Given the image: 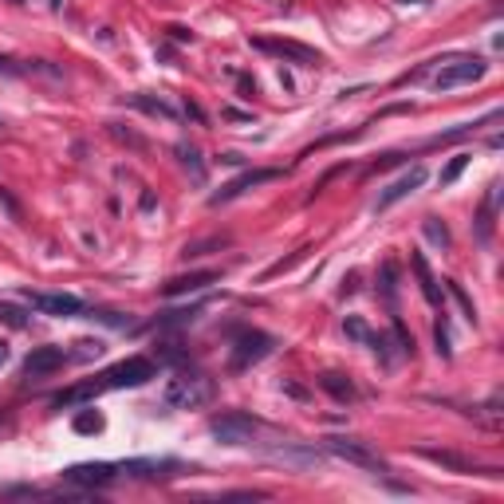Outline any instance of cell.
<instances>
[{"mask_svg": "<svg viewBox=\"0 0 504 504\" xmlns=\"http://www.w3.org/2000/svg\"><path fill=\"white\" fill-rule=\"evenodd\" d=\"M394 339H398V355H414V335L406 331V323L394 315Z\"/></svg>", "mask_w": 504, "mask_h": 504, "instance_id": "4dcf8cb0", "label": "cell"}, {"mask_svg": "<svg viewBox=\"0 0 504 504\" xmlns=\"http://www.w3.org/2000/svg\"><path fill=\"white\" fill-rule=\"evenodd\" d=\"M445 288H449V295H453L457 304H461V311H465V320H469V323H477V308H473V299L465 295V288H461L457 280H445Z\"/></svg>", "mask_w": 504, "mask_h": 504, "instance_id": "83f0119b", "label": "cell"}, {"mask_svg": "<svg viewBox=\"0 0 504 504\" xmlns=\"http://www.w3.org/2000/svg\"><path fill=\"white\" fill-rule=\"evenodd\" d=\"M280 177V170H245L241 177H233L229 185H221L217 193L209 197V205H221V201H233V197H241L245 189H252V185H264V182H276Z\"/></svg>", "mask_w": 504, "mask_h": 504, "instance_id": "4fadbf2b", "label": "cell"}, {"mask_svg": "<svg viewBox=\"0 0 504 504\" xmlns=\"http://www.w3.org/2000/svg\"><path fill=\"white\" fill-rule=\"evenodd\" d=\"M98 394H103V382L91 379V382H79V386H71V390L55 394L51 402H55V406H75V402H87V398H98Z\"/></svg>", "mask_w": 504, "mask_h": 504, "instance_id": "ffe728a7", "label": "cell"}, {"mask_svg": "<svg viewBox=\"0 0 504 504\" xmlns=\"http://www.w3.org/2000/svg\"><path fill=\"white\" fill-rule=\"evenodd\" d=\"M24 299L40 315H55V320H71V315H83L87 304L71 292H24Z\"/></svg>", "mask_w": 504, "mask_h": 504, "instance_id": "ba28073f", "label": "cell"}, {"mask_svg": "<svg viewBox=\"0 0 504 504\" xmlns=\"http://www.w3.org/2000/svg\"><path fill=\"white\" fill-rule=\"evenodd\" d=\"M213 394H217V386H213L209 374L185 370V374L170 379V386H166V394H162V402L173 406V410H197V406H205V402H213Z\"/></svg>", "mask_w": 504, "mask_h": 504, "instance_id": "6da1fadb", "label": "cell"}, {"mask_svg": "<svg viewBox=\"0 0 504 504\" xmlns=\"http://www.w3.org/2000/svg\"><path fill=\"white\" fill-rule=\"evenodd\" d=\"M229 245V236H209V241H197V245H185L182 248V257H205V252H213V248H225Z\"/></svg>", "mask_w": 504, "mask_h": 504, "instance_id": "4316f807", "label": "cell"}, {"mask_svg": "<svg viewBox=\"0 0 504 504\" xmlns=\"http://www.w3.org/2000/svg\"><path fill=\"white\" fill-rule=\"evenodd\" d=\"M166 32H170V36L177 40V44H185V40H193V32H189V28H182V24H173V28H166Z\"/></svg>", "mask_w": 504, "mask_h": 504, "instance_id": "f35d334b", "label": "cell"}, {"mask_svg": "<svg viewBox=\"0 0 504 504\" xmlns=\"http://www.w3.org/2000/svg\"><path fill=\"white\" fill-rule=\"evenodd\" d=\"M182 358H185V351H182V347H177V343H166V347H158V355H154V363L162 367V363H182Z\"/></svg>", "mask_w": 504, "mask_h": 504, "instance_id": "e575fe53", "label": "cell"}, {"mask_svg": "<svg viewBox=\"0 0 504 504\" xmlns=\"http://www.w3.org/2000/svg\"><path fill=\"white\" fill-rule=\"evenodd\" d=\"M236 83H241V95H245V98H252V95H257V83H252L248 75H236Z\"/></svg>", "mask_w": 504, "mask_h": 504, "instance_id": "74e56055", "label": "cell"}, {"mask_svg": "<svg viewBox=\"0 0 504 504\" xmlns=\"http://www.w3.org/2000/svg\"><path fill=\"white\" fill-rule=\"evenodd\" d=\"M402 4H422V0H402Z\"/></svg>", "mask_w": 504, "mask_h": 504, "instance_id": "bcb514c9", "label": "cell"}, {"mask_svg": "<svg viewBox=\"0 0 504 504\" xmlns=\"http://www.w3.org/2000/svg\"><path fill=\"white\" fill-rule=\"evenodd\" d=\"M0 323H8L12 331H24V327H28V311H24V308H16V304H4V299H0Z\"/></svg>", "mask_w": 504, "mask_h": 504, "instance_id": "484cf974", "label": "cell"}, {"mask_svg": "<svg viewBox=\"0 0 504 504\" xmlns=\"http://www.w3.org/2000/svg\"><path fill=\"white\" fill-rule=\"evenodd\" d=\"M252 48L268 51V55H280V60H292V63H299V67H320V63H323L320 51L304 48V44H295V40H268V36H260V40H252Z\"/></svg>", "mask_w": 504, "mask_h": 504, "instance_id": "30bf717a", "label": "cell"}, {"mask_svg": "<svg viewBox=\"0 0 504 504\" xmlns=\"http://www.w3.org/2000/svg\"><path fill=\"white\" fill-rule=\"evenodd\" d=\"M221 162H225V166H245V158H241V154H221Z\"/></svg>", "mask_w": 504, "mask_h": 504, "instance_id": "7bdbcfd3", "label": "cell"}, {"mask_svg": "<svg viewBox=\"0 0 504 504\" xmlns=\"http://www.w3.org/2000/svg\"><path fill=\"white\" fill-rule=\"evenodd\" d=\"M426 185V166H414V170H406L398 182H390L386 189L379 193V201H374V213H386L394 205V201H402V197H410L414 189H422Z\"/></svg>", "mask_w": 504, "mask_h": 504, "instance_id": "7c38bea8", "label": "cell"}, {"mask_svg": "<svg viewBox=\"0 0 504 504\" xmlns=\"http://www.w3.org/2000/svg\"><path fill=\"white\" fill-rule=\"evenodd\" d=\"M0 201L8 205V213H12V217H20V205H16L12 197H8V189H4V185H0Z\"/></svg>", "mask_w": 504, "mask_h": 504, "instance_id": "ab89813d", "label": "cell"}, {"mask_svg": "<svg viewBox=\"0 0 504 504\" xmlns=\"http://www.w3.org/2000/svg\"><path fill=\"white\" fill-rule=\"evenodd\" d=\"M480 75H485V60H480V55H457V60H445V67H442V75L433 79V87H437V91H449V87H457V83H473Z\"/></svg>", "mask_w": 504, "mask_h": 504, "instance_id": "8fae6325", "label": "cell"}, {"mask_svg": "<svg viewBox=\"0 0 504 504\" xmlns=\"http://www.w3.org/2000/svg\"><path fill=\"white\" fill-rule=\"evenodd\" d=\"M264 453H268V461L288 465V469H320L323 457H327L323 449H315L308 442H280V445H268Z\"/></svg>", "mask_w": 504, "mask_h": 504, "instance_id": "52a82bcc", "label": "cell"}, {"mask_svg": "<svg viewBox=\"0 0 504 504\" xmlns=\"http://www.w3.org/2000/svg\"><path fill=\"white\" fill-rule=\"evenodd\" d=\"M123 477H138V480H170L182 473V461L173 457H130V461H119Z\"/></svg>", "mask_w": 504, "mask_h": 504, "instance_id": "9c48e42d", "label": "cell"}, {"mask_svg": "<svg viewBox=\"0 0 504 504\" xmlns=\"http://www.w3.org/2000/svg\"><path fill=\"white\" fill-rule=\"evenodd\" d=\"M343 331H347V339H355V343H367V339H370V327H367V320H363V315H347V320H343Z\"/></svg>", "mask_w": 504, "mask_h": 504, "instance_id": "f1b7e54d", "label": "cell"}, {"mask_svg": "<svg viewBox=\"0 0 504 504\" xmlns=\"http://www.w3.org/2000/svg\"><path fill=\"white\" fill-rule=\"evenodd\" d=\"M123 477L119 461H87V465H71L63 469V480L67 485H79V489H107L111 480Z\"/></svg>", "mask_w": 504, "mask_h": 504, "instance_id": "8992f818", "label": "cell"}, {"mask_svg": "<svg viewBox=\"0 0 504 504\" xmlns=\"http://www.w3.org/2000/svg\"><path fill=\"white\" fill-rule=\"evenodd\" d=\"M433 339H437V355L442 358H453V347H449V327H445V315L433 323Z\"/></svg>", "mask_w": 504, "mask_h": 504, "instance_id": "1f68e13d", "label": "cell"}, {"mask_svg": "<svg viewBox=\"0 0 504 504\" xmlns=\"http://www.w3.org/2000/svg\"><path fill=\"white\" fill-rule=\"evenodd\" d=\"M60 4H63V0H51V8H60Z\"/></svg>", "mask_w": 504, "mask_h": 504, "instance_id": "f6af8a7d", "label": "cell"}, {"mask_svg": "<svg viewBox=\"0 0 504 504\" xmlns=\"http://www.w3.org/2000/svg\"><path fill=\"white\" fill-rule=\"evenodd\" d=\"M465 166H469V154H457V158L442 170V185H453L457 177H461V170H465Z\"/></svg>", "mask_w": 504, "mask_h": 504, "instance_id": "836d02e7", "label": "cell"}, {"mask_svg": "<svg viewBox=\"0 0 504 504\" xmlns=\"http://www.w3.org/2000/svg\"><path fill=\"white\" fill-rule=\"evenodd\" d=\"M496 205H501V185L492 182L489 185V193H485V205H480V213H477V236L480 241H492V217H496Z\"/></svg>", "mask_w": 504, "mask_h": 504, "instance_id": "ac0fdd59", "label": "cell"}, {"mask_svg": "<svg viewBox=\"0 0 504 504\" xmlns=\"http://www.w3.org/2000/svg\"><path fill=\"white\" fill-rule=\"evenodd\" d=\"M0 496H44V492L32 485H12V489H0Z\"/></svg>", "mask_w": 504, "mask_h": 504, "instance_id": "8d00e7d4", "label": "cell"}, {"mask_svg": "<svg viewBox=\"0 0 504 504\" xmlns=\"http://www.w3.org/2000/svg\"><path fill=\"white\" fill-rule=\"evenodd\" d=\"M323 453L339 457V461H351V465H363V469H379L386 473V461H382L367 442H358V437H323Z\"/></svg>", "mask_w": 504, "mask_h": 504, "instance_id": "277c9868", "label": "cell"}, {"mask_svg": "<svg viewBox=\"0 0 504 504\" xmlns=\"http://www.w3.org/2000/svg\"><path fill=\"white\" fill-rule=\"evenodd\" d=\"M272 347H276V339H272L268 331H241L233 343V358H229V370H248L252 363H260V358L272 355Z\"/></svg>", "mask_w": 504, "mask_h": 504, "instance_id": "5b68a950", "label": "cell"}, {"mask_svg": "<svg viewBox=\"0 0 504 504\" xmlns=\"http://www.w3.org/2000/svg\"><path fill=\"white\" fill-rule=\"evenodd\" d=\"M257 430H260V422L252 414H245V410H225V414L209 418V433L221 445H248L257 437Z\"/></svg>", "mask_w": 504, "mask_h": 504, "instance_id": "3957f363", "label": "cell"}, {"mask_svg": "<svg viewBox=\"0 0 504 504\" xmlns=\"http://www.w3.org/2000/svg\"><path fill=\"white\" fill-rule=\"evenodd\" d=\"M379 292L386 304H394L398 299V264L394 260H382V268H379Z\"/></svg>", "mask_w": 504, "mask_h": 504, "instance_id": "603a6c76", "label": "cell"}, {"mask_svg": "<svg viewBox=\"0 0 504 504\" xmlns=\"http://www.w3.org/2000/svg\"><path fill=\"white\" fill-rule=\"evenodd\" d=\"M197 315H201L197 304H193V308H182V311H162L158 320H154V327H158V331H177V327H189Z\"/></svg>", "mask_w": 504, "mask_h": 504, "instance_id": "44dd1931", "label": "cell"}, {"mask_svg": "<svg viewBox=\"0 0 504 504\" xmlns=\"http://www.w3.org/2000/svg\"><path fill=\"white\" fill-rule=\"evenodd\" d=\"M284 390L292 394V398H308V390H304V386H295V382H284Z\"/></svg>", "mask_w": 504, "mask_h": 504, "instance_id": "b9f144b4", "label": "cell"}, {"mask_svg": "<svg viewBox=\"0 0 504 504\" xmlns=\"http://www.w3.org/2000/svg\"><path fill=\"white\" fill-rule=\"evenodd\" d=\"M221 280V272H213V268H205V272H189V276H173V280H166L162 284V295H189V292H201V288H209V284H217Z\"/></svg>", "mask_w": 504, "mask_h": 504, "instance_id": "9a60e30c", "label": "cell"}, {"mask_svg": "<svg viewBox=\"0 0 504 504\" xmlns=\"http://www.w3.org/2000/svg\"><path fill=\"white\" fill-rule=\"evenodd\" d=\"M154 374H158V363L146 355H134L126 363H114L111 370H103L98 382H103V390H126V386H146Z\"/></svg>", "mask_w": 504, "mask_h": 504, "instance_id": "7a4b0ae2", "label": "cell"}, {"mask_svg": "<svg viewBox=\"0 0 504 504\" xmlns=\"http://www.w3.org/2000/svg\"><path fill=\"white\" fill-rule=\"evenodd\" d=\"M0 71H4V75H20L24 67H16L12 60H4V55H0Z\"/></svg>", "mask_w": 504, "mask_h": 504, "instance_id": "60d3db41", "label": "cell"}, {"mask_svg": "<svg viewBox=\"0 0 504 504\" xmlns=\"http://www.w3.org/2000/svg\"><path fill=\"white\" fill-rule=\"evenodd\" d=\"M422 233H426V241H430V245L442 248V252L453 245V236H449V225L437 221V217H426V221H422Z\"/></svg>", "mask_w": 504, "mask_h": 504, "instance_id": "cb8c5ba5", "label": "cell"}, {"mask_svg": "<svg viewBox=\"0 0 504 504\" xmlns=\"http://www.w3.org/2000/svg\"><path fill=\"white\" fill-rule=\"evenodd\" d=\"M410 268H414V276H418V284H422L426 304H430V308H442V288H437V280H433V272H430V264H426V257H422V252H414V257H410Z\"/></svg>", "mask_w": 504, "mask_h": 504, "instance_id": "2e32d148", "label": "cell"}, {"mask_svg": "<svg viewBox=\"0 0 504 504\" xmlns=\"http://www.w3.org/2000/svg\"><path fill=\"white\" fill-rule=\"evenodd\" d=\"M422 457H430V461H437V465H445V469H453V473H477V465H473L469 457L449 453V449H422Z\"/></svg>", "mask_w": 504, "mask_h": 504, "instance_id": "7402d4cb", "label": "cell"}, {"mask_svg": "<svg viewBox=\"0 0 504 504\" xmlns=\"http://www.w3.org/2000/svg\"><path fill=\"white\" fill-rule=\"evenodd\" d=\"M63 363H67V351H63V347H36V351L24 358V379H44V374H55Z\"/></svg>", "mask_w": 504, "mask_h": 504, "instance_id": "5bb4252c", "label": "cell"}, {"mask_svg": "<svg viewBox=\"0 0 504 504\" xmlns=\"http://www.w3.org/2000/svg\"><path fill=\"white\" fill-rule=\"evenodd\" d=\"M87 320H98V323H107V327H130V315H123V311H87Z\"/></svg>", "mask_w": 504, "mask_h": 504, "instance_id": "f546056e", "label": "cell"}, {"mask_svg": "<svg viewBox=\"0 0 504 504\" xmlns=\"http://www.w3.org/2000/svg\"><path fill=\"white\" fill-rule=\"evenodd\" d=\"M320 386L331 394L335 402H355V398H358L355 382L347 379V374H339V370H327V374H320Z\"/></svg>", "mask_w": 504, "mask_h": 504, "instance_id": "d6986e66", "label": "cell"}, {"mask_svg": "<svg viewBox=\"0 0 504 504\" xmlns=\"http://www.w3.org/2000/svg\"><path fill=\"white\" fill-rule=\"evenodd\" d=\"M177 158H182V166L189 173H193V182H205V162H201V154H197V146H177Z\"/></svg>", "mask_w": 504, "mask_h": 504, "instance_id": "d4e9b609", "label": "cell"}, {"mask_svg": "<svg viewBox=\"0 0 504 504\" xmlns=\"http://www.w3.org/2000/svg\"><path fill=\"white\" fill-rule=\"evenodd\" d=\"M8 355H12V351H8V343H4V339H0V367L8 363Z\"/></svg>", "mask_w": 504, "mask_h": 504, "instance_id": "ee69618b", "label": "cell"}, {"mask_svg": "<svg viewBox=\"0 0 504 504\" xmlns=\"http://www.w3.org/2000/svg\"><path fill=\"white\" fill-rule=\"evenodd\" d=\"M98 430H103V418H98L95 410H83L75 418V433H98Z\"/></svg>", "mask_w": 504, "mask_h": 504, "instance_id": "d6a6232c", "label": "cell"}, {"mask_svg": "<svg viewBox=\"0 0 504 504\" xmlns=\"http://www.w3.org/2000/svg\"><path fill=\"white\" fill-rule=\"evenodd\" d=\"M304 252H308V248H299V252H292L288 260H276V264H272V268L264 272V280H272V276H280V272H288V268L295 264V260H304Z\"/></svg>", "mask_w": 504, "mask_h": 504, "instance_id": "d590c367", "label": "cell"}, {"mask_svg": "<svg viewBox=\"0 0 504 504\" xmlns=\"http://www.w3.org/2000/svg\"><path fill=\"white\" fill-rule=\"evenodd\" d=\"M126 107H138V111H146V114H154V119H177V107H170L166 98H158V95H146V91H138V95H126Z\"/></svg>", "mask_w": 504, "mask_h": 504, "instance_id": "e0dca14e", "label": "cell"}]
</instances>
